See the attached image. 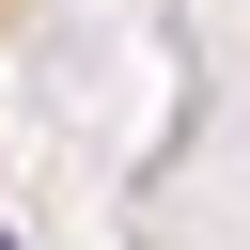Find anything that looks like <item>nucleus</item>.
<instances>
[{"label": "nucleus", "mask_w": 250, "mask_h": 250, "mask_svg": "<svg viewBox=\"0 0 250 250\" xmlns=\"http://www.w3.org/2000/svg\"><path fill=\"white\" fill-rule=\"evenodd\" d=\"M16 16H47V0H0V31H16Z\"/></svg>", "instance_id": "1"}]
</instances>
